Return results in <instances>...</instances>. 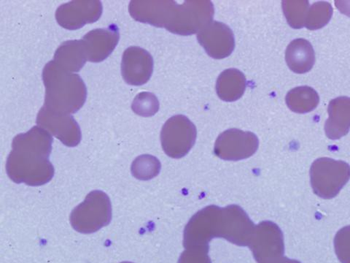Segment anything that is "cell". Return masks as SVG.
<instances>
[{"label": "cell", "instance_id": "obj_1", "mask_svg": "<svg viewBox=\"0 0 350 263\" xmlns=\"http://www.w3.org/2000/svg\"><path fill=\"white\" fill-rule=\"evenodd\" d=\"M256 226L237 205L207 206L185 226L183 246L185 249L209 251L212 239L222 238L239 247H249Z\"/></svg>", "mask_w": 350, "mask_h": 263}, {"label": "cell", "instance_id": "obj_2", "mask_svg": "<svg viewBox=\"0 0 350 263\" xmlns=\"http://www.w3.org/2000/svg\"><path fill=\"white\" fill-rule=\"evenodd\" d=\"M52 144L51 135L39 126L16 136L6 162L9 178L16 184L31 186L49 183L54 175L49 160Z\"/></svg>", "mask_w": 350, "mask_h": 263}, {"label": "cell", "instance_id": "obj_3", "mask_svg": "<svg viewBox=\"0 0 350 263\" xmlns=\"http://www.w3.org/2000/svg\"><path fill=\"white\" fill-rule=\"evenodd\" d=\"M42 80L46 87L44 107L50 111L73 114L85 104L87 88L79 75L66 71L52 60L43 68Z\"/></svg>", "mask_w": 350, "mask_h": 263}, {"label": "cell", "instance_id": "obj_4", "mask_svg": "<svg viewBox=\"0 0 350 263\" xmlns=\"http://www.w3.org/2000/svg\"><path fill=\"white\" fill-rule=\"evenodd\" d=\"M214 14V5L211 1H170L165 29L175 35L191 36L209 25Z\"/></svg>", "mask_w": 350, "mask_h": 263}, {"label": "cell", "instance_id": "obj_5", "mask_svg": "<svg viewBox=\"0 0 350 263\" xmlns=\"http://www.w3.org/2000/svg\"><path fill=\"white\" fill-rule=\"evenodd\" d=\"M112 215V204L108 195L103 191L94 190L74 208L70 223L76 231L91 234L111 223Z\"/></svg>", "mask_w": 350, "mask_h": 263}, {"label": "cell", "instance_id": "obj_6", "mask_svg": "<svg viewBox=\"0 0 350 263\" xmlns=\"http://www.w3.org/2000/svg\"><path fill=\"white\" fill-rule=\"evenodd\" d=\"M196 137V127L188 117L184 115L174 116L162 127V149L171 158H183L188 155L194 146Z\"/></svg>", "mask_w": 350, "mask_h": 263}, {"label": "cell", "instance_id": "obj_7", "mask_svg": "<svg viewBox=\"0 0 350 263\" xmlns=\"http://www.w3.org/2000/svg\"><path fill=\"white\" fill-rule=\"evenodd\" d=\"M259 147V140L252 132L239 129H228L215 141V155L226 161H239L254 155Z\"/></svg>", "mask_w": 350, "mask_h": 263}, {"label": "cell", "instance_id": "obj_8", "mask_svg": "<svg viewBox=\"0 0 350 263\" xmlns=\"http://www.w3.org/2000/svg\"><path fill=\"white\" fill-rule=\"evenodd\" d=\"M249 247L258 263L283 256L284 245L282 230L272 222L260 223L256 226Z\"/></svg>", "mask_w": 350, "mask_h": 263}, {"label": "cell", "instance_id": "obj_9", "mask_svg": "<svg viewBox=\"0 0 350 263\" xmlns=\"http://www.w3.org/2000/svg\"><path fill=\"white\" fill-rule=\"evenodd\" d=\"M37 124L66 147H75L81 142L80 126L71 114L54 112L43 106L38 114Z\"/></svg>", "mask_w": 350, "mask_h": 263}, {"label": "cell", "instance_id": "obj_10", "mask_svg": "<svg viewBox=\"0 0 350 263\" xmlns=\"http://www.w3.org/2000/svg\"><path fill=\"white\" fill-rule=\"evenodd\" d=\"M103 6L100 1L78 0L60 5L56 12L57 23L68 30L79 29L100 18Z\"/></svg>", "mask_w": 350, "mask_h": 263}, {"label": "cell", "instance_id": "obj_11", "mask_svg": "<svg viewBox=\"0 0 350 263\" xmlns=\"http://www.w3.org/2000/svg\"><path fill=\"white\" fill-rule=\"evenodd\" d=\"M200 45L215 60L228 58L235 49L234 32L222 22L213 21L197 36Z\"/></svg>", "mask_w": 350, "mask_h": 263}, {"label": "cell", "instance_id": "obj_12", "mask_svg": "<svg viewBox=\"0 0 350 263\" xmlns=\"http://www.w3.org/2000/svg\"><path fill=\"white\" fill-rule=\"evenodd\" d=\"M151 54L144 49L131 47L123 54L122 74L124 82L131 86H142L149 82L153 72Z\"/></svg>", "mask_w": 350, "mask_h": 263}, {"label": "cell", "instance_id": "obj_13", "mask_svg": "<svg viewBox=\"0 0 350 263\" xmlns=\"http://www.w3.org/2000/svg\"><path fill=\"white\" fill-rule=\"evenodd\" d=\"M119 40L118 27L115 25L88 32L82 39L87 60L91 62L105 60L115 50Z\"/></svg>", "mask_w": 350, "mask_h": 263}, {"label": "cell", "instance_id": "obj_14", "mask_svg": "<svg viewBox=\"0 0 350 263\" xmlns=\"http://www.w3.org/2000/svg\"><path fill=\"white\" fill-rule=\"evenodd\" d=\"M325 125L326 136L336 140L346 136L350 129V97H339L332 100L327 108Z\"/></svg>", "mask_w": 350, "mask_h": 263}, {"label": "cell", "instance_id": "obj_15", "mask_svg": "<svg viewBox=\"0 0 350 263\" xmlns=\"http://www.w3.org/2000/svg\"><path fill=\"white\" fill-rule=\"evenodd\" d=\"M312 184L320 181H335L342 188L350 177V167L343 161L330 158L317 160L310 171Z\"/></svg>", "mask_w": 350, "mask_h": 263}, {"label": "cell", "instance_id": "obj_16", "mask_svg": "<svg viewBox=\"0 0 350 263\" xmlns=\"http://www.w3.org/2000/svg\"><path fill=\"white\" fill-rule=\"evenodd\" d=\"M286 61L294 73L303 74L312 70L315 62V54L312 44L306 39L293 40L286 51Z\"/></svg>", "mask_w": 350, "mask_h": 263}, {"label": "cell", "instance_id": "obj_17", "mask_svg": "<svg viewBox=\"0 0 350 263\" xmlns=\"http://www.w3.org/2000/svg\"><path fill=\"white\" fill-rule=\"evenodd\" d=\"M247 80L240 71L227 69L219 75L216 82V92L225 102H235L242 97L246 90Z\"/></svg>", "mask_w": 350, "mask_h": 263}, {"label": "cell", "instance_id": "obj_18", "mask_svg": "<svg viewBox=\"0 0 350 263\" xmlns=\"http://www.w3.org/2000/svg\"><path fill=\"white\" fill-rule=\"evenodd\" d=\"M53 61L71 73L79 72L87 60L82 40H68L57 49Z\"/></svg>", "mask_w": 350, "mask_h": 263}, {"label": "cell", "instance_id": "obj_19", "mask_svg": "<svg viewBox=\"0 0 350 263\" xmlns=\"http://www.w3.org/2000/svg\"><path fill=\"white\" fill-rule=\"evenodd\" d=\"M286 101L293 112L306 114L313 111L319 105V94L310 86L294 88L286 95Z\"/></svg>", "mask_w": 350, "mask_h": 263}, {"label": "cell", "instance_id": "obj_20", "mask_svg": "<svg viewBox=\"0 0 350 263\" xmlns=\"http://www.w3.org/2000/svg\"><path fill=\"white\" fill-rule=\"evenodd\" d=\"M161 162L154 156L144 155L135 159L131 166V173L139 180L147 181L159 175Z\"/></svg>", "mask_w": 350, "mask_h": 263}, {"label": "cell", "instance_id": "obj_21", "mask_svg": "<svg viewBox=\"0 0 350 263\" xmlns=\"http://www.w3.org/2000/svg\"><path fill=\"white\" fill-rule=\"evenodd\" d=\"M282 7L284 15L292 28L301 29L305 27L310 9L308 1H283Z\"/></svg>", "mask_w": 350, "mask_h": 263}, {"label": "cell", "instance_id": "obj_22", "mask_svg": "<svg viewBox=\"0 0 350 263\" xmlns=\"http://www.w3.org/2000/svg\"><path fill=\"white\" fill-rule=\"evenodd\" d=\"M332 15L333 8L329 3H315L309 9L305 27L310 30L320 29L327 25Z\"/></svg>", "mask_w": 350, "mask_h": 263}, {"label": "cell", "instance_id": "obj_23", "mask_svg": "<svg viewBox=\"0 0 350 263\" xmlns=\"http://www.w3.org/2000/svg\"><path fill=\"white\" fill-rule=\"evenodd\" d=\"M160 104L157 97L151 92L139 93L131 105L133 111L142 117L154 116L159 110Z\"/></svg>", "mask_w": 350, "mask_h": 263}, {"label": "cell", "instance_id": "obj_24", "mask_svg": "<svg viewBox=\"0 0 350 263\" xmlns=\"http://www.w3.org/2000/svg\"><path fill=\"white\" fill-rule=\"evenodd\" d=\"M209 251L200 249H185L178 263H212L211 259L208 255Z\"/></svg>", "mask_w": 350, "mask_h": 263}, {"label": "cell", "instance_id": "obj_25", "mask_svg": "<svg viewBox=\"0 0 350 263\" xmlns=\"http://www.w3.org/2000/svg\"><path fill=\"white\" fill-rule=\"evenodd\" d=\"M260 263H301L298 260H291L287 258L286 257L281 256L277 258H273L272 260H269L265 262H262Z\"/></svg>", "mask_w": 350, "mask_h": 263}, {"label": "cell", "instance_id": "obj_26", "mask_svg": "<svg viewBox=\"0 0 350 263\" xmlns=\"http://www.w3.org/2000/svg\"><path fill=\"white\" fill-rule=\"evenodd\" d=\"M336 5L341 13L350 17V2H336Z\"/></svg>", "mask_w": 350, "mask_h": 263}, {"label": "cell", "instance_id": "obj_27", "mask_svg": "<svg viewBox=\"0 0 350 263\" xmlns=\"http://www.w3.org/2000/svg\"><path fill=\"white\" fill-rule=\"evenodd\" d=\"M120 263H133V262H120Z\"/></svg>", "mask_w": 350, "mask_h": 263}]
</instances>
